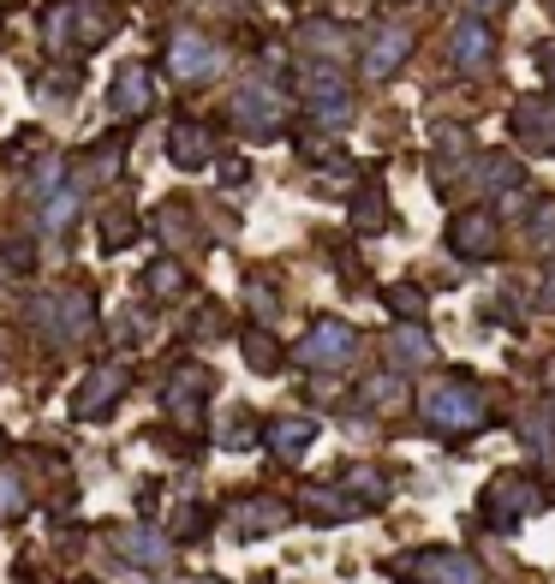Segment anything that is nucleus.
Returning <instances> with one entry per match:
<instances>
[{
    "label": "nucleus",
    "mask_w": 555,
    "mask_h": 584,
    "mask_svg": "<svg viewBox=\"0 0 555 584\" xmlns=\"http://www.w3.org/2000/svg\"><path fill=\"white\" fill-rule=\"evenodd\" d=\"M347 352H352V334L340 323H317V328H311V340H305L311 364H347Z\"/></svg>",
    "instance_id": "20e7f679"
},
{
    "label": "nucleus",
    "mask_w": 555,
    "mask_h": 584,
    "mask_svg": "<svg viewBox=\"0 0 555 584\" xmlns=\"http://www.w3.org/2000/svg\"><path fill=\"white\" fill-rule=\"evenodd\" d=\"M550 292H555V275H550Z\"/></svg>",
    "instance_id": "ddd939ff"
},
{
    "label": "nucleus",
    "mask_w": 555,
    "mask_h": 584,
    "mask_svg": "<svg viewBox=\"0 0 555 584\" xmlns=\"http://www.w3.org/2000/svg\"><path fill=\"white\" fill-rule=\"evenodd\" d=\"M233 108H239V125H245L251 137H269L275 125H281V108H275V96H269V90H251V84H245Z\"/></svg>",
    "instance_id": "f03ea898"
},
{
    "label": "nucleus",
    "mask_w": 555,
    "mask_h": 584,
    "mask_svg": "<svg viewBox=\"0 0 555 584\" xmlns=\"http://www.w3.org/2000/svg\"><path fill=\"white\" fill-rule=\"evenodd\" d=\"M454 60H460L466 72H478V66H490V31L478 19H466L460 31H454Z\"/></svg>",
    "instance_id": "423d86ee"
},
{
    "label": "nucleus",
    "mask_w": 555,
    "mask_h": 584,
    "mask_svg": "<svg viewBox=\"0 0 555 584\" xmlns=\"http://www.w3.org/2000/svg\"><path fill=\"white\" fill-rule=\"evenodd\" d=\"M173 161H180V168H197V161H209V137L197 132V125H173Z\"/></svg>",
    "instance_id": "9d476101"
},
{
    "label": "nucleus",
    "mask_w": 555,
    "mask_h": 584,
    "mask_svg": "<svg viewBox=\"0 0 555 584\" xmlns=\"http://www.w3.org/2000/svg\"><path fill=\"white\" fill-rule=\"evenodd\" d=\"M407 48H412V31H383L371 42V72H376V78H388V72L407 60Z\"/></svg>",
    "instance_id": "0eeeda50"
},
{
    "label": "nucleus",
    "mask_w": 555,
    "mask_h": 584,
    "mask_svg": "<svg viewBox=\"0 0 555 584\" xmlns=\"http://www.w3.org/2000/svg\"><path fill=\"white\" fill-rule=\"evenodd\" d=\"M275 441H281V453H305L311 429L305 424H281V429H275Z\"/></svg>",
    "instance_id": "9b49d317"
},
{
    "label": "nucleus",
    "mask_w": 555,
    "mask_h": 584,
    "mask_svg": "<svg viewBox=\"0 0 555 584\" xmlns=\"http://www.w3.org/2000/svg\"><path fill=\"white\" fill-rule=\"evenodd\" d=\"M299 96L311 101V113H317L323 125H340V120H347V84H340V72L305 66V72H299Z\"/></svg>",
    "instance_id": "f257e3e1"
},
{
    "label": "nucleus",
    "mask_w": 555,
    "mask_h": 584,
    "mask_svg": "<svg viewBox=\"0 0 555 584\" xmlns=\"http://www.w3.org/2000/svg\"><path fill=\"white\" fill-rule=\"evenodd\" d=\"M173 72H180V78H209V72H216V48L192 31L173 36Z\"/></svg>",
    "instance_id": "7ed1b4c3"
},
{
    "label": "nucleus",
    "mask_w": 555,
    "mask_h": 584,
    "mask_svg": "<svg viewBox=\"0 0 555 584\" xmlns=\"http://www.w3.org/2000/svg\"><path fill=\"white\" fill-rule=\"evenodd\" d=\"M472 7H502V0H472Z\"/></svg>",
    "instance_id": "f8f14e48"
},
{
    "label": "nucleus",
    "mask_w": 555,
    "mask_h": 584,
    "mask_svg": "<svg viewBox=\"0 0 555 584\" xmlns=\"http://www.w3.org/2000/svg\"><path fill=\"white\" fill-rule=\"evenodd\" d=\"M478 412H484V400H478L472 388H443L431 400V417L436 424H478Z\"/></svg>",
    "instance_id": "39448f33"
},
{
    "label": "nucleus",
    "mask_w": 555,
    "mask_h": 584,
    "mask_svg": "<svg viewBox=\"0 0 555 584\" xmlns=\"http://www.w3.org/2000/svg\"><path fill=\"white\" fill-rule=\"evenodd\" d=\"M113 101H120V113H144V108H149L144 66H125V72H120V90H113Z\"/></svg>",
    "instance_id": "1a4fd4ad"
},
{
    "label": "nucleus",
    "mask_w": 555,
    "mask_h": 584,
    "mask_svg": "<svg viewBox=\"0 0 555 584\" xmlns=\"http://www.w3.org/2000/svg\"><path fill=\"white\" fill-rule=\"evenodd\" d=\"M520 132L538 137L544 149H555V101H526V108H520Z\"/></svg>",
    "instance_id": "6e6552de"
}]
</instances>
